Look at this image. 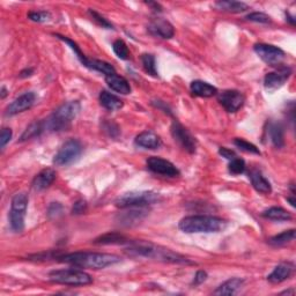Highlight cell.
Returning a JSON list of instances; mask_svg holds the SVG:
<instances>
[{
	"mask_svg": "<svg viewBox=\"0 0 296 296\" xmlns=\"http://www.w3.org/2000/svg\"><path fill=\"white\" fill-rule=\"evenodd\" d=\"M244 284V280L241 278H233L225 281L221 286L218 287V289L214 291V295H235L241 289Z\"/></svg>",
	"mask_w": 296,
	"mask_h": 296,
	"instance_id": "23",
	"label": "cell"
},
{
	"mask_svg": "<svg viewBox=\"0 0 296 296\" xmlns=\"http://www.w3.org/2000/svg\"><path fill=\"white\" fill-rule=\"evenodd\" d=\"M294 267L290 264H280L278 265L273 272L267 277V280L271 284H281L285 280H287L293 273Z\"/></svg>",
	"mask_w": 296,
	"mask_h": 296,
	"instance_id": "21",
	"label": "cell"
},
{
	"mask_svg": "<svg viewBox=\"0 0 296 296\" xmlns=\"http://www.w3.org/2000/svg\"><path fill=\"white\" fill-rule=\"evenodd\" d=\"M45 130L44 122H34L25 128L22 136L20 137V141H27L29 139L36 138V137L41 136V133Z\"/></svg>",
	"mask_w": 296,
	"mask_h": 296,
	"instance_id": "31",
	"label": "cell"
},
{
	"mask_svg": "<svg viewBox=\"0 0 296 296\" xmlns=\"http://www.w3.org/2000/svg\"><path fill=\"white\" fill-rule=\"evenodd\" d=\"M160 195L152 191H133L128 194L118 197L115 200V205L118 208H128V207H147L160 201Z\"/></svg>",
	"mask_w": 296,
	"mask_h": 296,
	"instance_id": "6",
	"label": "cell"
},
{
	"mask_svg": "<svg viewBox=\"0 0 296 296\" xmlns=\"http://www.w3.org/2000/svg\"><path fill=\"white\" fill-rule=\"evenodd\" d=\"M295 294V290L291 288L289 290H285V291H282L281 295H294Z\"/></svg>",
	"mask_w": 296,
	"mask_h": 296,
	"instance_id": "49",
	"label": "cell"
},
{
	"mask_svg": "<svg viewBox=\"0 0 296 296\" xmlns=\"http://www.w3.org/2000/svg\"><path fill=\"white\" fill-rule=\"evenodd\" d=\"M291 74V70L289 67H280L276 72H270L264 78V87L268 93L276 92L282 86Z\"/></svg>",
	"mask_w": 296,
	"mask_h": 296,
	"instance_id": "12",
	"label": "cell"
},
{
	"mask_svg": "<svg viewBox=\"0 0 296 296\" xmlns=\"http://www.w3.org/2000/svg\"><path fill=\"white\" fill-rule=\"evenodd\" d=\"M270 138L274 147L282 148L285 146V132L280 123H272L268 127Z\"/></svg>",
	"mask_w": 296,
	"mask_h": 296,
	"instance_id": "25",
	"label": "cell"
},
{
	"mask_svg": "<svg viewBox=\"0 0 296 296\" xmlns=\"http://www.w3.org/2000/svg\"><path fill=\"white\" fill-rule=\"evenodd\" d=\"M147 168L151 170L152 173L165 176V177H177V176L181 175L178 168L174 164H171L170 161L157 156H152L148 158Z\"/></svg>",
	"mask_w": 296,
	"mask_h": 296,
	"instance_id": "11",
	"label": "cell"
},
{
	"mask_svg": "<svg viewBox=\"0 0 296 296\" xmlns=\"http://www.w3.org/2000/svg\"><path fill=\"white\" fill-rule=\"evenodd\" d=\"M84 148L79 140L70 139L64 144L58 153L53 157V164L56 166H68L75 162L80 157Z\"/></svg>",
	"mask_w": 296,
	"mask_h": 296,
	"instance_id": "7",
	"label": "cell"
},
{
	"mask_svg": "<svg viewBox=\"0 0 296 296\" xmlns=\"http://www.w3.org/2000/svg\"><path fill=\"white\" fill-rule=\"evenodd\" d=\"M86 209H87V203H86L85 200L83 199H80L76 201V203L74 204V206H73V209H72V213L73 214H83L86 212Z\"/></svg>",
	"mask_w": 296,
	"mask_h": 296,
	"instance_id": "43",
	"label": "cell"
},
{
	"mask_svg": "<svg viewBox=\"0 0 296 296\" xmlns=\"http://www.w3.org/2000/svg\"><path fill=\"white\" fill-rule=\"evenodd\" d=\"M287 200L289 201V204L293 206V207H295V197H294V194H291V197H288V198H287Z\"/></svg>",
	"mask_w": 296,
	"mask_h": 296,
	"instance_id": "48",
	"label": "cell"
},
{
	"mask_svg": "<svg viewBox=\"0 0 296 296\" xmlns=\"http://www.w3.org/2000/svg\"><path fill=\"white\" fill-rule=\"evenodd\" d=\"M171 136H173L174 140L181 147L186 151L187 153L194 154L196 153L197 148V140L194 136L191 134V132L187 130L186 127H184L181 123L175 121L171 124L170 127Z\"/></svg>",
	"mask_w": 296,
	"mask_h": 296,
	"instance_id": "8",
	"label": "cell"
},
{
	"mask_svg": "<svg viewBox=\"0 0 296 296\" xmlns=\"http://www.w3.org/2000/svg\"><path fill=\"white\" fill-rule=\"evenodd\" d=\"M234 145L243 152L260 155V151H259V148H257V146H255L254 144H251V143H249V141L244 140L242 138H236L234 140Z\"/></svg>",
	"mask_w": 296,
	"mask_h": 296,
	"instance_id": "35",
	"label": "cell"
},
{
	"mask_svg": "<svg viewBox=\"0 0 296 296\" xmlns=\"http://www.w3.org/2000/svg\"><path fill=\"white\" fill-rule=\"evenodd\" d=\"M36 101V94L34 92L23 93L22 95L16 97L6 109L7 116H14L23 111L31 109Z\"/></svg>",
	"mask_w": 296,
	"mask_h": 296,
	"instance_id": "13",
	"label": "cell"
},
{
	"mask_svg": "<svg viewBox=\"0 0 296 296\" xmlns=\"http://www.w3.org/2000/svg\"><path fill=\"white\" fill-rule=\"evenodd\" d=\"M88 13H89V15L92 16L94 22L100 25V27L105 28V29H114L113 23L109 22V21L106 20L104 16H102L100 13H97L96 11H93V10H89Z\"/></svg>",
	"mask_w": 296,
	"mask_h": 296,
	"instance_id": "36",
	"label": "cell"
},
{
	"mask_svg": "<svg viewBox=\"0 0 296 296\" xmlns=\"http://www.w3.org/2000/svg\"><path fill=\"white\" fill-rule=\"evenodd\" d=\"M56 177H57V174L56 171L51 168L48 169H43L41 173H38L35 178L33 179V189L36 191H43L45 189H48L51 184L56 181Z\"/></svg>",
	"mask_w": 296,
	"mask_h": 296,
	"instance_id": "17",
	"label": "cell"
},
{
	"mask_svg": "<svg viewBox=\"0 0 296 296\" xmlns=\"http://www.w3.org/2000/svg\"><path fill=\"white\" fill-rule=\"evenodd\" d=\"M130 247L126 249L128 255L134 257H144V258H151L155 260L166 261V263L174 264H194L190 259L185 257L169 250V249L156 247L149 242L137 241L128 242Z\"/></svg>",
	"mask_w": 296,
	"mask_h": 296,
	"instance_id": "2",
	"label": "cell"
},
{
	"mask_svg": "<svg viewBox=\"0 0 296 296\" xmlns=\"http://www.w3.org/2000/svg\"><path fill=\"white\" fill-rule=\"evenodd\" d=\"M105 83L109 86V88L119 94H123V95H127V94L131 93V86L128 84V81L124 76L116 74V73L106 75Z\"/></svg>",
	"mask_w": 296,
	"mask_h": 296,
	"instance_id": "18",
	"label": "cell"
},
{
	"mask_svg": "<svg viewBox=\"0 0 296 296\" xmlns=\"http://www.w3.org/2000/svg\"><path fill=\"white\" fill-rule=\"evenodd\" d=\"M12 130L8 127H4L2 130V134H0V146H2V148L4 149L5 148V146L10 143L11 139H12Z\"/></svg>",
	"mask_w": 296,
	"mask_h": 296,
	"instance_id": "41",
	"label": "cell"
},
{
	"mask_svg": "<svg viewBox=\"0 0 296 296\" xmlns=\"http://www.w3.org/2000/svg\"><path fill=\"white\" fill-rule=\"evenodd\" d=\"M294 238H295V229H289L273 236V237L268 239V243L273 247H282L286 246L287 243L294 241Z\"/></svg>",
	"mask_w": 296,
	"mask_h": 296,
	"instance_id": "30",
	"label": "cell"
},
{
	"mask_svg": "<svg viewBox=\"0 0 296 296\" xmlns=\"http://www.w3.org/2000/svg\"><path fill=\"white\" fill-rule=\"evenodd\" d=\"M218 101L220 104L228 111V113H236L242 108L244 102H246V96L241 92L235 91V89H227L221 93L217 94Z\"/></svg>",
	"mask_w": 296,
	"mask_h": 296,
	"instance_id": "10",
	"label": "cell"
},
{
	"mask_svg": "<svg viewBox=\"0 0 296 296\" xmlns=\"http://www.w3.org/2000/svg\"><path fill=\"white\" fill-rule=\"evenodd\" d=\"M190 89L194 95L200 97H212L218 94V89L214 86L201 80L192 81Z\"/></svg>",
	"mask_w": 296,
	"mask_h": 296,
	"instance_id": "20",
	"label": "cell"
},
{
	"mask_svg": "<svg viewBox=\"0 0 296 296\" xmlns=\"http://www.w3.org/2000/svg\"><path fill=\"white\" fill-rule=\"evenodd\" d=\"M113 49H114L115 55L117 56L119 59L126 61V59H128V57H130V51H128L126 43L123 40L115 41L113 44Z\"/></svg>",
	"mask_w": 296,
	"mask_h": 296,
	"instance_id": "34",
	"label": "cell"
},
{
	"mask_svg": "<svg viewBox=\"0 0 296 296\" xmlns=\"http://www.w3.org/2000/svg\"><path fill=\"white\" fill-rule=\"evenodd\" d=\"M63 213V206L59 203H52L49 206L48 216L50 218H58Z\"/></svg>",
	"mask_w": 296,
	"mask_h": 296,
	"instance_id": "42",
	"label": "cell"
},
{
	"mask_svg": "<svg viewBox=\"0 0 296 296\" xmlns=\"http://www.w3.org/2000/svg\"><path fill=\"white\" fill-rule=\"evenodd\" d=\"M148 33L155 37L164 38V40H169V38L175 35V29L169 21L165 19H155L151 21V23L147 27Z\"/></svg>",
	"mask_w": 296,
	"mask_h": 296,
	"instance_id": "14",
	"label": "cell"
},
{
	"mask_svg": "<svg viewBox=\"0 0 296 296\" xmlns=\"http://www.w3.org/2000/svg\"><path fill=\"white\" fill-rule=\"evenodd\" d=\"M56 259L63 261V263L76 266V267L92 270L105 268L108 267V266L117 264L122 260L121 257L116 255L88 251H78L72 252V254L56 256Z\"/></svg>",
	"mask_w": 296,
	"mask_h": 296,
	"instance_id": "1",
	"label": "cell"
},
{
	"mask_svg": "<svg viewBox=\"0 0 296 296\" xmlns=\"http://www.w3.org/2000/svg\"><path fill=\"white\" fill-rule=\"evenodd\" d=\"M81 110V104L78 101H70L64 103L44 122L45 128L50 131L59 132L67 130L71 123L74 121Z\"/></svg>",
	"mask_w": 296,
	"mask_h": 296,
	"instance_id": "4",
	"label": "cell"
},
{
	"mask_svg": "<svg viewBox=\"0 0 296 296\" xmlns=\"http://www.w3.org/2000/svg\"><path fill=\"white\" fill-rule=\"evenodd\" d=\"M134 143L139 147L146 149H157L162 145V140L154 131L146 130L137 136Z\"/></svg>",
	"mask_w": 296,
	"mask_h": 296,
	"instance_id": "16",
	"label": "cell"
},
{
	"mask_svg": "<svg viewBox=\"0 0 296 296\" xmlns=\"http://www.w3.org/2000/svg\"><path fill=\"white\" fill-rule=\"evenodd\" d=\"M130 211L121 213L118 216V221L122 226H133L139 224L143 219L147 216L146 207H128Z\"/></svg>",
	"mask_w": 296,
	"mask_h": 296,
	"instance_id": "15",
	"label": "cell"
},
{
	"mask_svg": "<svg viewBox=\"0 0 296 296\" xmlns=\"http://www.w3.org/2000/svg\"><path fill=\"white\" fill-rule=\"evenodd\" d=\"M89 70L101 72L105 76L116 73L115 67L111 65V64L106 63V62H103V61H98V59H91V65H89Z\"/></svg>",
	"mask_w": 296,
	"mask_h": 296,
	"instance_id": "32",
	"label": "cell"
},
{
	"mask_svg": "<svg viewBox=\"0 0 296 296\" xmlns=\"http://www.w3.org/2000/svg\"><path fill=\"white\" fill-rule=\"evenodd\" d=\"M28 19L34 22H46L51 19V14L46 11H32L28 13Z\"/></svg>",
	"mask_w": 296,
	"mask_h": 296,
	"instance_id": "38",
	"label": "cell"
},
{
	"mask_svg": "<svg viewBox=\"0 0 296 296\" xmlns=\"http://www.w3.org/2000/svg\"><path fill=\"white\" fill-rule=\"evenodd\" d=\"M24 217L25 212L18 211V209H12L10 212V225L12 230L14 233H21L24 229Z\"/></svg>",
	"mask_w": 296,
	"mask_h": 296,
	"instance_id": "27",
	"label": "cell"
},
{
	"mask_svg": "<svg viewBox=\"0 0 296 296\" xmlns=\"http://www.w3.org/2000/svg\"><path fill=\"white\" fill-rule=\"evenodd\" d=\"M49 280L55 284L65 286H86L92 284L93 278L81 270L65 268L50 272Z\"/></svg>",
	"mask_w": 296,
	"mask_h": 296,
	"instance_id": "5",
	"label": "cell"
},
{
	"mask_svg": "<svg viewBox=\"0 0 296 296\" xmlns=\"http://www.w3.org/2000/svg\"><path fill=\"white\" fill-rule=\"evenodd\" d=\"M179 229L187 234H211L222 231L227 227L226 220L212 216H191L182 219Z\"/></svg>",
	"mask_w": 296,
	"mask_h": 296,
	"instance_id": "3",
	"label": "cell"
},
{
	"mask_svg": "<svg viewBox=\"0 0 296 296\" xmlns=\"http://www.w3.org/2000/svg\"><path fill=\"white\" fill-rule=\"evenodd\" d=\"M130 241L125 237V236L118 233H108L97 237L94 243L95 244H103V246H106V244H126Z\"/></svg>",
	"mask_w": 296,
	"mask_h": 296,
	"instance_id": "28",
	"label": "cell"
},
{
	"mask_svg": "<svg viewBox=\"0 0 296 296\" xmlns=\"http://www.w3.org/2000/svg\"><path fill=\"white\" fill-rule=\"evenodd\" d=\"M141 63H143V67L146 71V73H148L149 75L152 76H157V71H156V64H155V57L151 53H144L141 56Z\"/></svg>",
	"mask_w": 296,
	"mask_h": 296,
	"instance_id": "33",
	"label": "cell"
},
{
	"mask_svg": "<svg viewBox=\"0 0 296 296\" xmlns=\"http://www.w3.org/2000/svg\"><path fill=\"white\" fill-rule=\"evenodd\" d=\"M255 52L259 56L261 61L268 64L270 66H278L280 65L286 57V53L284 50H281L278 46H274L271 44H264V43H259L254 46Z\"/></svg>",
	"mask_w": 296,
	"mask_h": 296,
	"instance_id": "9",
	"label": "cell"
},
{
	"mask_svg": "<svg viewBox=\"0 0 296 296\" xmlns=\"http://www.w3.org/2000/svg\"><path fill=\"white\" fill-rule=\"evenodd\" d=\"M34 74V68H25V70L20 72V78H28Z\"/></svg>",
	"mask_w": 296,
	"mask_h": 296,
	"instance_id": "46",
	"label": "cell"
},
{
	"mask_svg": "<svg viewBox=\"0 0 296 296\" xmlns=\"http://www.w3.org/2000/svg\"><path fill=\"white\" fill-rule=\"evenodd\" d=\"M261 216L266 219H268V220H273V221L291 220V214L288 211H286V209L282 207H277V206L266 209V211L261 213Z\"/></svg>",
	"mask_w": 296,
	"mask_h": 296,
	"instance_id": "26",
	"label": "cell"
},
{
	"mask_svg": "<svg viewBox=\"0 0 296 296\" xmlns=\"http://www.w3.org/2000/svg\"><path fill=\"white\" fill-rule=\"evenodd\" d=\"M229 171L233 175L243 174L244 171H246V162L239 157L233 158L229 164Z\"/></svg>",
	"mask_w": 296,
	"mask_h": 296,
	"instance_id": "37",
	"label": "cell"
},
{
	"mask_svg": "<svg viewBox=\"0 0 296 296\" xmlns=\"http://www.w3.org/2000/svg\"><path fill=\"white\" fill-rule=\"evenodd\" d=\"M249 178H250V181L252 183V186H254L257 191L260 192V194L268 195L272 192L271 183L265 178V176H263L260 171L252 170L251 173L249 174Z\"/></svg>",
	"mask_w": 296,
	"mask_h": 296,
	"instance_id": "19",
	"label": "cell"
},
{
	"mask_svg": "<svg viewBox=\"0 0 296 296\" xmlns=\"http://www.w3.org/2000/svg\"><path fill=\"white\" fill-rule=\"evenodd\" d=\"M56 37H58L59 40H62L63 42H65L67 45H70V48L74 51V53L76 55V57H78V59L80 61V63L83 64L84 66L86 67H88L89 68V65H91V59H88L87 57H86L85 53L81 51L80 49V46L76 44L75 42H73L72 40H70V38L66 37V36H63V35H59V34H56L55 35Z\"/></svg>",
	"mask_w": 296,
	"mask_h": 296,
	"instance_id": "29",
	"label": "cell"
},
{
	"mask_svg": "<svg viewBox=\"0 0 296 296\" xmlns=\"http://www.w3.org/2000/svg\"><path fill=\"white\" fill-rule=\"evenodd\" d=\"M103 130L108 133L110 137H113V138H117L119 136V132H121L117 124H115L114 122H104V124H103Z\"/></svg>",
	"mask_w": 296,
	"mask_h": 296,
	"instance_id": "40",
	"label": "cell"
},
{
	"mask_svg": "<svg viewBox=\"0 0 296 296\" xmlns=\"http://www.w3.org/2000/svg\"><path fill=\"white\" fill-rule=\"evenodd\" d=\"M219 154L220 155H222V157H226L227 160H233V158L235 157H237L236 156V153L234 151H231V149L229 148H226V147H220V149H219Z\"/></svg>",
	"mask_w": 296,
	"mask_h": 296,
	"instance_id": "45",
	"label": "cell"
},
{
	"mask_svg": "<svg viewBox=\"0 0 296 296\" xmlns=\"http://www.w3.org/2000/svg\"><path fill=\"white\" fill-rule=\"evenodd\" d=\"M207 277H208L207 272L203 271V270H200V271H198V272L196 273V276L194 278V281H192V285H195V286L201 285L204 281H206V279H207Z\"/></svg>",
	"mask_w": 296,
	"mask_h": 296,
	"instance_id": "44",
	"label": "cell"
},
{
	"mask_svg": "<svg viewBox=\"0 0 296 296\" xmlns=\"http://www.w3.org/2000/svg\"><path fill=\"white\" fill-rule=\"evenodd\" d=\"M100 103L103 108L109 111H117L123 108L124 103L118 96L115 94L109 93L106 91H102L100 93Z\"/></svg>",
	"mask_w": 296,
	"mask_h": 296,
	"instance_id": "22",
	"label": "cell"
},
{
	"mask_svg": "<svg viewBox=\"0 0 296 296\" xmlns=\"http://www.w3.org/2000/svg\"><path fill=\"white\" fill-rule=\"evenodd\" d=\"M147 4L148 6H152L154 8V11H157V12H161V6H160V4H157V3H146Z\"/></svg>",
	"mask_w": 296,
	"mask_h": 296,
	"instance_id": "47",
	"label": "cell"
},
{
	"mask_svg": "<svg viewBox=\"0 0 296 296\" xmlns=\"http://www.w3.org/2000/svg\"><path fill=\"white\" fill-rule=\"evenodd\" d=\"M214 6L219 11L228 13H242L249 10L247 4L242 2H234V0H221V2H217L214 4Z\"/></svg>",
	"mask_w": 296,
	"mask_h": 296,
	"instance_id": "24",
	"label": "cell"
},
{
	"mask_svg": "<svg viewBox=\"0 0 296 296\" xmlns=\"http://www.w3.org/2000/svg\"><path fill=\"white\" fill-rule=\"evenodd\" d=\"M7 95V89L6 87H2V98H5Z\"/></svg>",
	"mask_w": 296,
	"mask_h": 296,
	"instance_id": "50",
	"label": "cell"
},
{
	"mask_svg": "<svg viewBox=\"0 0 296 296\" xmlns=\"http://www.w3.org/2000/svg\"><path fill=\"white\" fill-rule=\"evenodd\" d=\"M247 20L252 21V22H257V23H270L271 22V18L267 14L261 12H254L251 14L247 15Z\"/></svg>",
	"mask_w": 296,
	"mask_h": 296,
	"instance_id": "39",
	"label": "cell"
}]
</instances>
